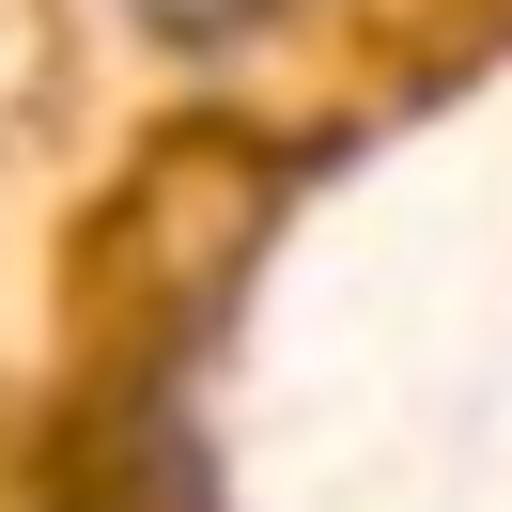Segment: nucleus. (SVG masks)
Wrapping results in <instances>:
<instances>
[{
	"label": "nucleus",
	"instance_id": "obj_1",
	"mask_svg": "<svg viewBox=\"0 0 512 512\" xmlns=\"http://www.w3.org/2000/svg\"><path fill=\"white\" fill-rule=\"evenodd\" d=\"M156 32H187V47H218V32H249V16H280V0H140Z\"/></svg>",
	"mask_w": 512,
	"mask_h": 512
}]
</instances>
